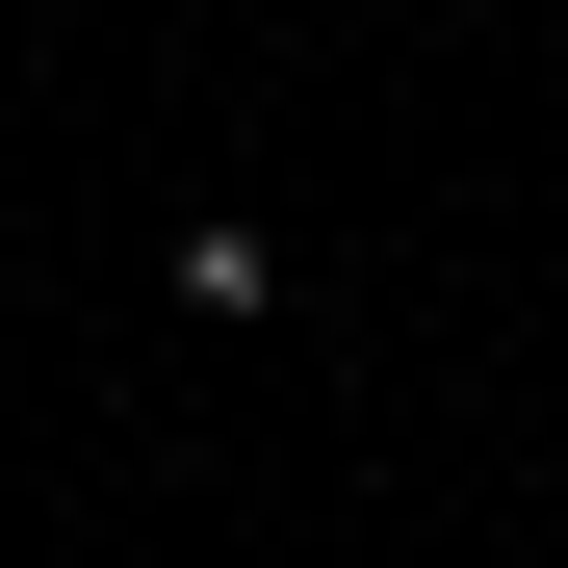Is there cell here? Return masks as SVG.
Masks as SVG:
<instances>
[{
    "label": "cell",
    "mask_w": 568,
    "mask_h": 568,
    "mask_svg": "<svg viewBox=\"0 0 568 568\" xmlns=\"http://www.w3.org/2000/svg\"><path fill=\"white\" fill-rule=\"evenodd\" d=\"M155 284H181V311H207V336H258V311H284V233H233V207H207V233H181Z\"/></svg>",
    "instance_id": "obj_1"
}]
</instances>
